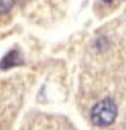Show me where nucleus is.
Wrapping results in <instances>:
<instances>
[{"label": "nucleus", "mask_w": 126, "mask_h": 130, "mask_svg": "<svg viewBox=\"0 0 126 130\" xmlns=\"http://www.w3.org/2000/svg\"><path fill=\"white\" fill-rule=\"evenodd\" d=\"M118 114L117 105L111 98H105L98 102L91 110V121L97 127H108L115 122Z\"/></svg>", "instance_id": "obj_1"}, {"label": "nucleus", "mask_w": 126, "mask_h": 130, "mask_svg": "<svg viewBox=\"0 0 126 130\" xmlns=\"http://www.w3.org/2000/svg\"><path fill=\"white\" fill-rule=\"evenodd\" d=\"M22 63H23V59H22V57H20L19 53L16 52V50H13V52L8 53V54L1 59V62H0V69L8 70L14 66L20 65Z\"/></svg>", "instance_id": "obj_2"}, {"label": "nucleus", "mask_w": 126, "mask_h": 130, "mask_svg": "<svg viewBox=\"0 0 126 130\" xmlns=\"http://www.w3.org/2000/svg\"><path fill=\"white\" fill-rule=\"evenodd\" d=\"M104 2H106V4H108V5H110V4H114V2H116L117 0H102Z\"/></svg>", "instance_id": "obj_3"}]
</instances>
